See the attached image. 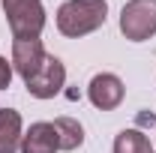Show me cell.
I'll return each instance as SVG.
<instances>
[{"mask_svg": "<svg viewBox=\"0 0 156 153\" xmlns=\"http://www.w3.org/2000/svg\"><path fill=\"white\" fill-rule=\"evenodd\" d=\"M108 3L105 0H66L57 9V30L63 36H87L105 24Z\"/></svg>", "mask_w": 156, "mask_h": 153, "instance_id": "cell-1", "label": "cell"}, {"mask_svg": "<svg viewBox=\"0 0 156 153\" xmlns=\"http://www.w3.org/2000/svg\"><path fill=\"white\" fill-rule=\"evenodd\" d=\"M3 12L15 39H39L45 27V6L42 0H3Z\"/></svg>", "mask_w": 156, "mask_h": 153, "instance_id": "cell-2", "label": "cell"}, {"mask_svg": "<svg viewBox=\"0 0 156 153\" xmlns=\"http://www.w3.org/2000/svg\"><path fill=\"white\" fill-rule=\"evenodd\" d=\"M120 33L129 42H144L156 33V0H129L120 9Z\"/></svg>", "mask_w": 156, "mask_h": 153, "instance_id": "cell-3", "label": "cell"}, {"mask_svg": "<svg viewBox=\"0 0 156 153\" xmlns=\"http://www.w3.org/2000/svg\"><path fill=\"white\" fill-rule=\"evenodd\" d=\"M24 84H27V93L30 96H36V99H51V96H57L60 90H63V84H66V66H63L54 54H48L45 63H42V69H39L30 81H24Z\"/></svg>", "mask_w": 156, "mask_h": 153, "instance_id": "cell-4", "label": "cell"}, {"mask_svg": "<svg viewBox=\"0 0 156 153\" xmlns=\"http://www.w3.org/2000/svg\"><path fill=\"white\" fill-rule=\"evenodd\" d=\"M45 57H48V54H45V48H42L39 39H15V42H12V69H15L24 81H30V78L42 69Z\"/></svg>", "mask_w": 156, "mask_h": 153, "instance_id": "cell-5", "label": "cell"}, {"mask_svg": "<svg viewBox=\"0 0 156 153\" xmlns=\"http://www.w3.org/2000/svg\"><path fill=\"white\" fill-rule=\"evenodd\" d=\"M123 93H126V87H123V81H120L114 72H99V75H93L90 87H87L90 102H93L96 108H102V111L117 108V105L123 102Z\"/></svg>", "mask_w": 156, "mask_h": 153, "instance_id": "cell-6", "label": "cell"}, {"mask_svg": "<svg viewBox=\"0 0 156 153\" xmlns=\"http://www.w3.org/2000/svg\"><path fill=\"white\" fill-rule=\"evenodd\" d=\"M57 129L54 123H33L27 135H21V153H57Z\"/></svg>", "mask_w": 156, "mask_h": 153, "instance_id": "cell-7", "label": "cell"}, {"mask_svg": "<svg viewBox=\"0 0 156 153\" xmlns=\"http://www.w3.org/2000/svg\"><path fill=\"white\" fill-rule=\"evenodd\" d=\"M21 147V114L15 108H0V153H15Z\"/></svg>", "mask_w": 156, "mask_h": 153, "instance_id": "cell-8", "label": "cell"}, {"mask_svg": "<svg viewBox=\"0 0 156 153\" xmlns=\"http://www.w3.org/2000/svg\"><path fill=\"white\" fill-rule=\"evenodd\" d=\"M54 129H57L60 150H75V147H81L84 129H81L78 120H72V117H57V120H54Z\"/></svg>", "mask_w": 156, "mask_h": 153, "instance_id": "cell-9", "label": "cell"}, {"mask_svg": "<svg viewBox=\"0 0 156 153\" xmlns=\"http://www.w3.org/2000/svg\"><path fill=\"white\" fill-rule=\"evenodd\" d=\"M114 153H153V147L141 129H123L114 138Z\"/></svg>", "mask_w": 156, "mask_h": 153, "instance_id": "cell-10", "label": "cell"}, {"mask_svg": "<svg viewBox=\"0 0 156 153\" xmlns=\"http://www.w3.org/2000/svg\"><path fill=\"white\" fill-rule=\"evenodd\" d=\"M12 60H6V57H0V90H6L9 84H12Z\"/></svg>", "mask_w": 156, "mask_h": 153, "instance_id": "cell-11", "label": "cell"}]
</instances>
